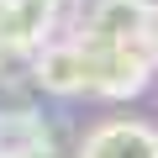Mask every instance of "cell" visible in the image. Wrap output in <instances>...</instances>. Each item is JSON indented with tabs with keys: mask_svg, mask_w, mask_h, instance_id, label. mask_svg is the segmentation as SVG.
Masks as SVG:
<instances>
[{
	"mask_svg": "<svg viewBox=\"0 0 158 158\" xmlns=\"http://www.w3.org/2000/svg\"><path fill=\"white\" fill-rule=\"evenodd\" d=\"M79 48H85V63H90V90L106 100L137 95L153 74L148 42H90V37H79Z\"/></svg>",
	"mask_w": 158,
	"mask_h": 158,
	"instance_id": "1",
	"label": "cell"
},
{
	"mask_svg": "<svg viewBox=\"0 0 158 158\" xmlns=\"http://www.w3.org/2000/svg\"><path fill=\"white\" fill-rule=\"evenodd\" d=\"M148 0H95V11L85 16L90 42H148Z\"/></svg>",
	"mask_w": 158,
	"mask_h": 158,
	"instance_id": "2",
	"label": "cell"
},
{
	"mask_svg": "<svg viewBox=\"0 0 158 158\" xmlns=\"http://www.w3.org/2000/svg\"><path fill=\"white\" fill-rule=\"evenodd\" d=\"M79 158H158V132L142 121H106L85 137Z\"/></svg>",
	"mask_w": 158,
	"mask_h": 158,
	"instance_id": "3",
	"label": "cell"
},
{
	"mask_svg": "<svg viewBox=\"0 0 158 158\" xmlns=\"http://www.w3.org/2000/svg\"><path fill=\"white\" fill-rule=\"evenodd\" d=\"M37 85L48 95H79V90H90V63H85V48L79 42H58V48H42L37 63Z\"/></svg>",
	"mask_w": 158,
	"mask_h": 158,
	"instance_id": "4",
	"label": "cell"
},
{
	"mask_svg": "<svg viewBox=\"0 0 158 158\" xmlns=\"http://www.w3.org/2000/svg\"><path fill=\"white\" fill-rule=\"evenodd\" d=\"M53 137H48V121L27 106H6L0 111V158H32L42 153Z\"/></svg>",
	"mask_w": 158,
	"mask_h": 158,
	"instance_id": "5",
	"label": "cell"
},
{
	"mask_svg": "<svg viewBox=\"0 0 158 158\" xmlns=\"http://www.w3.org/2000/svg\"><path fill=\"white\" fill-rule=\"evenodd\" d=\"M11 53H21V48H16V27H11V0H0V63Z\"/></svg>",
	"mask_w": 158,
	"mask_h": 158,
	"instance_id": "6",
	"label": "cell"
},
{
	"mask_svg": "<svg viewBox=\"0 0 158 158\" xmlns=\"http://www.w3.org/2000/svg\"><path fill=\"white\" fill-rule=\"evenodd\" d=\"M148 53H153V63H158V11H153V21H148Z\"/></svg>",
	"mask_w": 158,
	"mask_h": 158,
	"instance_id": "7",
	"label": "cell"
},
{
	"mask_svg": "<svg viewBox=\"0 0 158 158\" xmlns=\"http://www.w3.org/2000/svg\"><path fill=\"white\" fill-rule=\"evenodd\" d=\"M32 6H42V11H58V6H63V0H32Z\"/></svg>",
	"mask_w": 158,
	"mask_h": 158,
	"instance_id": "8",
	"label": "cell"
},
{
	"mask_svg": "<svg viewBox=\"0 0 158 158\" xmlns=\"http://www.w3.org/2000/svg\"><path fill=\"white\" fill-rule=\"evenodd\" d=\"M32 158H58V148H53V142H48V148H42V153H32Z\"/></svg>",
	"mask_w": 158,
	"mask_h": 158,
	"instance_id": "9",
	"label": "cell"
}]
</instances>
